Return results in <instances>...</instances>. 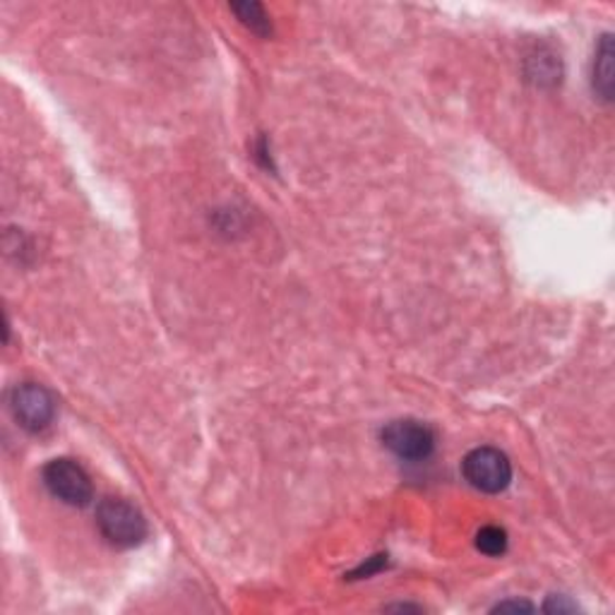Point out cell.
Returning <instances> with one entry per match:
<instances>
[{
	"instance_id": "obj_1",
	"label": "cell",
	"mask_w": 615,
	"mask_h": 615,
	"mask_svg": "<svg viewBox=\"0 0 615 615\" xmlns=\"http://www.w3.org/2000/svg\"><path fill=\"white\" fill-rule=\"evenodd\" d=\"M97 527L116 549H135L147 539V519L142 512L123 498H104L97 507Z\"/></svg>"
},
{
	"instance_id": "obj_9",
	"label": "cell",
	"mask_w": 615,
	"mask_h": 615,
	"mask_svg": "<svg viewBox=\"0 0 615 615\" xmlns=\"http://www.w3.org/2000/svg\"><path fill=\"white\" fill-rule=\"evenodd\" d=\"M543 608L549 613H573V611H577L575 603H569L565 597H549V601L543 603Z\"/></svg>"
},
{
	"instance_id": "obj_7",
	"label": "cell",
	"mask_w": 615,
	"mask_h": 615,
	"mask_svg": "<svg viewBox=\"0 0 615 615\" xmlns=\"http://www.w3.org/2000/svg\"><path fill=\"white\" fill-rule=\"evenodd\" d=\"M231 10L250 32L262 34V37H267V34L272 32L269 17L265 13V8H262L260 3H234Z\"/></svg>"
},
{
	"instance_id": "obj_8",
	"label": "cell",
	"mask_w": 615,
	"mask_h": 615,
	"mask_svg": "<svg viewBox=\"0 0 615 615\" xmlns=\"http://www.w3.org/2000/svg\"><path fill=\"white\" fill-rule=\"evenodd\" d=\"M476 549L486 555H503L507 551V534L505 529L495 527V524H488L481 527L476 534Z\"/></svg>"
},
{
	"instance_id": "obj_5",
	"label": "cell",
	"mask_w": 615,
	"mask_h": 615,
	"mask_svg": "<svg viewBox=\"0 0 615 615\" xmlns=\"http://www.w3.org/2000/svg\"><path fill=\"white\" fill-rule=\"evenodd\" d=\"M382 445L390 450L394 457L404 462H424L436 450V436L432 430L414 418H400L387 424L380 432Z\"/></svg>"
},
{
	"instance_id": "obj_10",
	"label": "cell",
	"mask_w": 615,
	"mask_h": 615,
	"mask_svg": "<svg viewBox=\"0 0 615 615\" xmlns=\"http://www.w3.org/2000/svg\"><path fill=\"white\" fill-rule=\"evenodd\" d=\"M493 611H534L529 601H503Z\"/></svg>"
},
{
	"instance_id": "obj_2",
	"label": "cell",
	"mask_w": 615,
	"mask_h": 615,
	"mask_svg": "<svg viewBox=\"0 0 615 615\" xmlns=\"http://www.w3.org/2000/svg\"><path fill=\"white\" fill-rule=\"evenodd\" d=\"M43 486L47 491L71 507H85L95 498L92 478L73 460H51L43 466Z\"/></svg>"
},
{
	"instance_id": "obj_3",
	"label": "cell",
	"mask_w": 615,
	"mask_h": 615,
	"mask_svg": "<svg viewBox=\"0 0 615 615\" xmlns=\"http://www.w3.org/2000/svg\"><path fill=\"white\" fill-rule=\"evenodd\" d=\"M462 474L476 491L495 495L503 493L512 481V464L505 452L495 448H476L462 462Z\"/></svg>"
},
{
	"instance_id": "obj_6",
	"label": "cell",
	"mask_w": 615,
	"mask_h": 615,
	"mask_svg": "<svg viewBox=\"0 0 615 615\" xmlns=\"http://www.w3.org/2000/svg\"><path fill=\"white\" fill-rule=\"evenodd\" d=\"M613 37L611 34H603L597 47L594 67H591V85H594L597 97H601L603 101L613 99Z\"/></svg>"
},
{
	"instance_id": "obj_4",
	"label": "cell",
	"mask_w": 615,
	"mask_h": 615,
	"mask_svg": "<svg viewBox=\"0 0 615 615\" xmlns=\"http://www.w3.org/2000/svg\"><path fill=\"white\" fill-rule=\"evenodd\" d=\"M10 414H13L15 424L29 432H41L53 424L55 416V400L53 394L43 385L37 382H22L13 392H10Z\"/></svg>"
}]
</instances>
